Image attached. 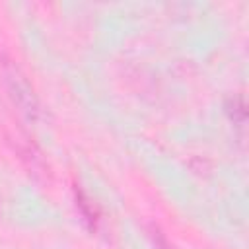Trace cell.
<instances>
[{
	"label": "cell",
	"instance_id": "6da1fadb",
	"mask_svg": "<svg viewBox=\"0 0 249 249\" xmlns=\"http://www.w3.org/2000/svg\"><path fill=\"white\" fill-rule=\"evenodd\" d=\"M6 84H8L10 95H12L14 103L19 107V111L27 119H35L39 115V101H37L31 86L27 84V80L16 68H10L6 72Z\"/></svg>",
	"mask_w": 249,
	"mask_h": 249
},
{
	"label": "cell",
	"instance_id": "7a4b0ae2",
	"mask_svg": "<svg viewBox=\"0 0 249 249\" xmlns=\"http://www.w3.org/2000/svg\"><path fill=\"white\" fill-rule=\"evenodd\" d=\"M76 198H78V206H80V210H82L84 218L93 226V224H95V220H97V212H95V208H93L91 204H88V200L84 198V195H82V193H78V195H76Z\"/></svg>",
	"mask_w": 249,
	"mask_h": 249
}]
</instances>
